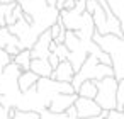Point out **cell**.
Listing matches in <instances>:
<instances>
[{"mask_svg": "<svg viewBox=\"0 0 124 119\" xmlns=\"http://www.w3.org/2000/svg\"><path fill=\"white\" fill-rule=\"evenodd\" d=\"M12 61V56L5 51V49H2L0 48V68H5L9 63Z\"/></svg>", "mask_w": 124, "mask_h": 119, "instance_id": "ac0fdd59", "label": "cell"}, {"mask_svg": "<svg viewBox=\"0 0 124 119\" xmlns=\"http://www.w3.org/2000/svg\"><path fill=\"white\" fill-rule=\"evenodd\" d=\"M31 70L39 77H51L53 66L49 65L48 58H32L31 60Z\"/></svg>", "mask_w": 124, "mask_h": 119, "instance_id": "8fae6325", "label": "cell"}, {"mask_svg": "<svg viewBox=\"0 0 124 119\" xmlns=\"http://www.w3.org/2000/svg\"><path fill=\"white\" fill-rule=\"evenodd\" d=\"M124 105V80H119V87H117V107L121 109Z\"/></svg>", "mask_w": 124, "mask_h": 119, "instance_id": "e0dca14e", "label": "cell"}, {"mask_svg": "<svg viewBox=\"0 0 124 119\" xmlns=\"http://www.w3.org/2000/svg\"><path fill=\"white\" fill-rule=\"evenodd\" d=\"M31 60H32V56H31V49H21L16 56H12V61H16V63L21 66L22 71L31 70Z\"/></svg>", "mask_w": 124, "mask_h": 119, "instance_id": "4fadbf2b", "label": "cell"}, {"mask_svg": "<svg viewBox=\"0 0 124 119\" xmlns=\"http://www.w3.org/2000/svg\"><path fill=\"white\" fill-rule=\"evenodd\" d=\"M39 80V75H36L32 70H26V71H21L19 78H17V83H19V90L21 92H27L29 88H32Z\"/></svg>", "mask_w": 124, "mask_h": 119, "instance_id": "30bf717a", "label": "cell"}, {"mask_svg": "<svg viewBox=\"0 0 124 119\" xmlns=\"http://www.w3.org/2000/svg\"><path fill=\"white\" fill-rule=\"evenodd\" d=\"M105 119H107V117H105Z\"/></svg>", "mask_w": 124, "mask_h": 119, "instance_id": "83f0119b", "label": "cell"}, {"mask_svg": "<svg viewBox=\"0 0 124 119\" xmlns=\"http://www.w3.org/2000/svg\"><path fill=\"white\" fill-rule=\"evenodd\" d=\"M77 94L80 97H87V99H95L97 97V82L95 80H83L80 83V87L77 88Z\"/></svg>", "mask_w": 124, "mask_h": 119, "instance_id": "7c38bea8", "label": "cell"}, {"mask_svg": "<svg viewBox=\"0 0 124 119\" xmlns=\"http://www.w3.org/2000/svg\"><path fill=\"white\" fill-rule=\"evenodd\" d=\"M12 2H17V0H0V4H12Z\"/></svg>", "mask_w": 124, "mask_h": 119, "instance_id": "484cf974", "label": "cell"}, {"mask_svg": "<svg viewBox=\"0 0 124 119\" xmlns=\"http://www.w3.org/2000/svg\"><path fill=\"white\" fill-rule=\"evenodd\" d=\"M107 119H124V112L119 109H110L107 114Z\"/></svg>", "mask_w": 124, "mask_h": 119, "instance_id": "d6986e66", "label": "cell"}, {"mask_svg": "<svg viewBox=\"0 0 124 119\" xmlns=\"http://www.w3.org/2000/svg\"><path fill=\"white\" fill-rule=\"evenodd\" d=\"M19 4L22 5L24 12L32 17L31 31H32V36L36 38V41L41 36V32L49 29L60 19V10L54 5H49L48 0H22Z\"/></svg>", "mask_w": 124, "mask_h": 119, "instance_id": "6da1fadb", "label": "cell"}, {"mask_svg": "<svg viewBox=\"0 0 124 119\" xmlns=\"http://www.w3.org/2000/svg\"><path fill=\"white\" fill-rule=\"evenodd\" d=\"M48 4H49V5H54L58 10H61V9H63V4H65V0H48Z\"/></svg>", "mask_w": 124, "mask_h": 119, "instance_id": "cb8c5ba5", "label": "cell"}, {"mask_svg": "<svg viewBox=\"0 0 124 119\" xmlns=\"http://www.w3.org/2000/svg\"><path fill=\"white\" fill-rule=\"evenodd\" d=\"M75 5H77V0H65L63 9H65V10H73ZM63 9H61V10H63Z\"/></svg>", "mask_w": 124, "mask_h": 119, "instance_id": "603a6c76", "label": "cell"}, {"mask_svg": "<svg viewBox=\"0 0 124 119\" xmlns=\"http://www.w3.org/2000/svg\"><path fill=\"white\" fill-rule=\"evenodd\" d=\"M0 119H12L10 116H9V112H7V109L0 104Z\"/></svg>", "mask_w": 124, "mask_h": 119, "instance_id": "d4e9b609", "label": "cell"}, {"mask_svg": "<svg viewBox=\"0 0 124 119\" xmlns=\"http://www.w3.org/2000/svg\"><path fill=\"white\" fill-rule=\"evenodd\" d=\"M14 43H17V44H19L17 36H14V34L9 31V27H7V26H5V27H0V48L5 49L9 44H14Z\"/></svg>", "mask_w": 124, "mask_h": 119, "instance_id": "2e32d148", "label": "cell"}, {"mask_svg": "<svg viewBox=\"0 0 124 119\" xmlns=\"http://www.w3.org/2000/svg\"><path fill=\"white\" fill-rule=\"evenodd\" d=\"M114 75V68L112 65H104L97 60V56L93 53H90L87 56V60L83 61V65L80 66L78 71H75V77L71 80V85L77 92V88L80 87V83L83 80H102L105 77H112Z\"/></svg>", "mask_w": 124, "mask_h": 119, "instance_id": "277c9868", "label": "cell"}, {"mask_svg": "<svg viewBox=\"0 0 124 119\" xmlns=\"http://www.w3.org/2000/svg\"><path fill=\"white\" fill-rule=\"evenodd\" d=\"M105 2L109 4L114 16L119 19V22L122 26V31H124V0H105Z\"/></svg>", "mask_w": 124, "mask_h": 119, "instance_id": "9a60e30c", "label": "cell"}, {"mask_svg": "<svg viewBox=\"0 0 124 119\" xmlns=\"http://www.w3.org/2000/svg\"><path fill=\"white\" fill-rule=\"evenodd\" d=\"M48 61H49V65H51V66H53V70H54V68L58 66V63H60V58L56 56V53H53V51H51V53H49V56H48Z\"/></svg>", "mask_w": 124, "mask_h": 119, "instance_id": "44dd1931", "label": "cell"}, {"mask_svg": "<svg viewBox=\"0 0 124 119\" xmlns=\"http://www.w3.org/2000/svg\"><path fill=\"white\" fill-rule=\"evenodd\" d=\"M92 19H93V26H95V32L116 34L119 38L124 36V31H122L119 19L114 16V12L110 10V7L105 0H97V7L92 12Z\"/></svg>", "mask_w": 124, "mask_h": 119, "instance_id": "3957f363", "label": "cell"}, {"mask_svg": "<svg viewBox=\"0 0 124 119\" xmlns=\"http://www.w3.org/2000/svg\"><path fill=\"white\" fill-rule=\"evenodd\" d=\"M73 77H75V68H73V65L68 60L60 61L58 66L51 71V78L58 80V82H71Z\"/></svg>", "mask_w": 124, "mask_h": 119, "instance_id": "9c48e42d", "label": "cell"}, {"mask_svg": "<svg viewBox=\"0 0 124 119\" xmlns=\"http://www.w3.org/2000/svg\"><path fill=\"white\" fill-rule=\"evenodd\" d=\"M7 112L12 119H41V112L38 111H21L16 107H10L7 109Z\"/></svg>", "mask_w": 124, "mask_h": 119, "instance_id": "5bb4252c", "label": "cell"}, {"mask_svg": "<svg viewBox=\"0 0 124 119\" xmlns=\"http://www.w3.org/2000/svg\"><path fill=\"white\" fill-rule=\"evenodd\" d=\"M51 41H53V36H51V31L46 29L44 32H41V36L38 38V41L34 43V46L31 48V56L32 58H48L51 49Z\"/></svg>", "mask_w": 124, "mask_h": 119, "instance_id": "52a82bcc", "label": "cell"}, {"mask_svg": "<svg viewBox=\"0 0 124 119\" xmlns=\"http://www.w3.org/2000/svg\"><path fill=\"white\" fill-rule=\"evenodd\" d=\"M75 107H77V116L82 119L97 117L102 112V107L97 104L95 99H87V97H80V95L75 100Z\"/></svg>", "mask_w": 124, "mask_h": 119, "instance_id": "8992f818", "label": "cell"}, {"mask_svg": "<svg viewBox=\"0 0 124 119\" xmlns=\"http://www.w3.org/2000/svg\"><path fill=\"white\" fill-rule=\"evenodd\" d=\"M93 41L110 55L114 77L117 80H124V36L119 38L116 34H99L93 32Z\"/></svg>", "mask_w": 124, "mask_h": 119, "instance_id": "7a4b0ae2", "label": "cell"}, {"mask_svg": "<svg viewBox=\"0 0 124 119\" xmlns=\"http://www.w3.org/2000/svg\"><path fill=\"white\" fill-rule=\"evenodd\" d=\"M117 87L119 80L112 77H105L102 80H97V104L104 111H110L117 107Z\"/></svg>", "mask_w": 124, "mask_h": 119, "instance_id": "5b68a950", "label": "cell"}, {"mask_svg": "<svg viewBox=\"0 0 124 119\" xmlns=\"http://www.w3.org/2000/svg\"><path fill=\"white\" fill-rule=\"evenodd\" d=\"M77 97H78L77 92H71V94H56L53 97L48 111H51V112H65L70 105L75 104Z\"/></svg>", "mask_w": 124, "mask_h": 119, "instance_id": "ba28073f", "label": "cell"}, {"mask_svg": "<svg viewBox=\"0 0 124 119\" xmlns=\"http://www.w3.org/2000/svg\"><path fill=\"white\" fill-rule=\"evenodd\" d=\"M5 51H7V53H9L10 56H16V55H17V53L21 51V46H19L17 43H14V44H9V46L5 48Z\"/></svg>", "mask_w": 124, "mask_h": 119, "instance_id": "ffe728a7", "label": "cell"}, {"mask_svg": "<svg viewBox=\"0 0 124 119\" xmlns=\"http://www.w3.org/2000/svg\"><path fill=\"white\" fill-rule=\"evenodd\" d=\"M119 111H122V112H124V105H122V107H121V109H119Z\"/></svg>", "mask_w": 124, "mask_h": 119, "instance_id": "4316f807", "label": "cell"}, {"mask_svg": "<svg viewBox=\"0 0 124 119\" xmlns=\"http://www.w3.org/2000/svg\"><path fill=\"white\" fill-rule=\"evenodd\" d=\"M95 7H97V0H87V4H85V10H87L88 14H92V12L95 10Z\"/></svg>", "mask_w": 124, "mask_h": 119, "instance_id": "7402d4cb", "label": "cell"}]
</instances>
